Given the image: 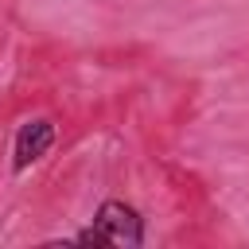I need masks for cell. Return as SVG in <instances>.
<instances>
[{
    "instance_id": "obj_1",
    "label": "cell",
    "mask_w": 249,
    "mask_h": 249,
    "mask_svg": "<svg viewBox=\"0 0 249 249\" xmlns=\"http://www.w3.org/2000/svg\"><path fill=\"white\" fill-rule=\"evenodd\" d=\"M93 226L105 233L109 245H144V218L121 198H105L93 214Z\"/></svg>"
},
{
    "instance_id": "obj_3",
    "label": "cell",
    "mask_w": 249,
    "mask_h": 249,
    "mask_svg": "<svg viewBox=\"0 0 249 249\" xmlns=\"http://www.w3.org/2000/svg\"><path fill=\"white\" fill-rule=\"evenodd\" d=\"M70 241H74V245H109V241H105V233H101V230H97L93 222H89L86 230H78V233H74Z\"/></svg>"
},
{
    "instance_id": "obj_2",
    "label": "cell",
    "mask_w": 249,
    "mask_h": 249,
    "mask_svg": "<svg viewBox=\"0 0 249 249\" xmlns=\"http://www.w3.org/2000/svg\"><path fill=\"white\" fill-rule=\"evenodd\" d=\"M54 136H58V132H54V121H47V117H35V121L19 124L16 148H12V167H16V171H27L35 160H43V156L51 152Z\"/></svg>"
}]
</instances>
